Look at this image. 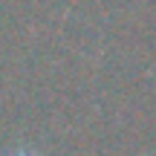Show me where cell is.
I'll return each instance as SVG.
<instances>
[{
	"instance_id": "6da1fadb",
	"label": "cell",
	"mask_w": 156,
	"mask_h": 156,
	"mask_svg": "<svg viewBox=\"0 0 156 156\" xmlns=\"http://www.w3.org/2000/svg\"><path fill=\"white\" fill-rule=\"evenodd\" d=\"M12 156H38V153H32V151H17V153H12Z\"/></svg>"
}]
</instances>
